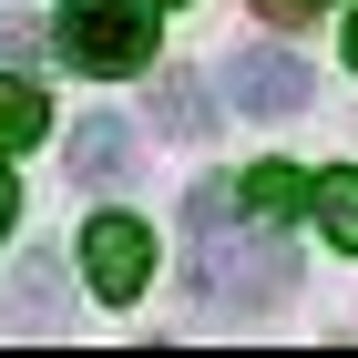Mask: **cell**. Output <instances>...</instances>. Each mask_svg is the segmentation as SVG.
<instances>
[{
	"mask_svg": "<svg viewBox=\"0 0 358 358\" xmlns=\"http://www.w3.org/2000/svg\"><path fill=\"white\" fill-rule=\"evenodd\" d=\"M287 287H297V266L276 246V225H256L236 205V174L194 185L185 194V297H194V317H266Z\"/></svg>",
	"mask_w": 358,
	"mask_h": 358,
	"instance_id": "6da1fadb",
	"label": "cell"
},
{
	"mask_svg": "<svg viewBox=\"0 0 358 358\" xmlns=\"http://www.w3.org/2000/svg\"><path fill=\"white\" fill-rule=\"evenodd\" d=\"M62 62L72 72H143L154 62V0H62Z\"/></svg>",
	"mask_w": 358,
	"mask_h": 358,
	"instance_id": "7a4b0ae2",
	"label": "cell"
},
{
	"mask_svg": "<svg viewBox=\"0 0 358 358\" xmlns=\"http://www.w3.org/2000/svg\"><path fill=\"white\" fill-rule=\"evenodd\" d=\"M225 92H236V113H256V123H287V113L317 103V72H307L287 41H256V52L225 62Z\"/></svg>",
	"mask_w": 358,
	"mask_h": 358,
	"instance_id": "3957f363",
	"label": "cell"
},
{
	"mask_svg": "<svg viewBox=\"0 0 358 358\" xmlns=\"http://www.w3.org/2000/svg\"><path fill=\"white\" fill-rule=\"evenodd\" d=\"M83 276H92V297L103 307H134L143 297V276H154V236H143V215H92L83 225Z\"/></svg>",
	"mask_w": 358,
	"mask_h": 358,
	"instance_id": "277c9868",
	"label": "cell"
},
{
	"mask_svg": "<svg viewBox=\"0 0 358 358\" xmlns=\"http://www.w3.org/2000/svg\"><path fill=\"white\" fill-rule=\"evenodd\" d=\"M134 154H143V134H134V123L92 113L83 134H72V185H123V174H134Z\"/></svg>",
	"mask_w": 358,
	"mask_h": 358,
	"instance_id": "5b68a950",
	"label": "cell"
},
{
	"mask_svg": "<svg viewBox=\"0 0 358 358\" xmlns=\"http://www.w3.org/2000/svg\"><path fill=\"white\" fill-rule=\"evenodd\" d=\"M236 205H246L256 225H287L297 205H317V174H297V164H246V174H236Z\"/></svg>",
	"mask_w": 358,
	"mask_h": 358,
	"instance_id": "8992f818",
	"label": "cell"
},
{
	"mask_svg": "<svg viewBox=\"0 0 358 358\" xmlns=\"http://www.w3.org/2000/svg\"><path fill=\"white\" fill-rule=\"evenodd\" d=\"M10 328H62V317H72V297H62V266L52 256H31V266H10Z\"/></svg>",
	"mask_w": 358,
	"mask_h": 358,
	"instance_id": "52a82bcc",
	"label": "cell"
},
{
	"mask_svg": "<svg viewBox=\"0 0 358 358\" xmlns=\"http://www.w3.org/2000/svg\"><path fill=\"white\" fill-rule=\"evenodd\" d=\"M215 113H225V103L194 83V72H164V83H154V123H164L174 143H205V134H215Z\"/></svg>",
	"mask_w": 358,
	"mask_h": 358,
	"instance_id": "ba28073f",
	"label": "cell"
},
{
	"mask_svg": "<svg viewBox=\"0 0 358 358\" xmlns=\"http://www.w3.org/2000/svg\"><path fill=\"white\" fill-rule=\"evenodd\" d=\"M52 134V103H41V83H21V62L0 72V154H21V143Z\"/></svg>",
	"mask_w": 358,
	"mask_h": 358,
	"instance_id": "9c48e42d",
	"label": "cell"
},
{
	"mask_svg": "<svg viewBox=\"0 0 358 358\" xmlns=\"http://www.w3.org/2000/svg\"><path fill=\"white\" fill-rule=\"evenodd\" d=\"M317 225H328V246L358 256V164H328V174H317Z\"/></svg>",
	"mask_w": 358,
	"mask_h": 358,
	"instance_id": "30bf717a",
	"label": "cell"
},
{
	"mask_svg": "<svg viewBox=\"0 0 358 358\" xmlns=\"http://www.w3.org/2000/svg\"><path fill=\"white\" fill-rule=\"evenodd\" d=\"M31 52H41V31H31L21 10H0V62H31Z\"/></svg>",
	"mask_w": 358,
	"mask_h": 358,
	"instance_id": "8fae6325",
	"label": "cell"
},
{
	"mask_svg": "<svg viewBox=\"0 0 358 358\" xmlns=\"http://www.w3.org/2000/svg\"><path fill=\"white\" fill-rule=\"evenodd\" d=\"M10 215H21V185H10V164H0V236H10Z\"/></svg>",
	"mask_w": 358,
	"mask_h": 358,
	"instance_id": "7c38bea8",
	"label": "cell"
},
{
	"mask_svg": "<svg viewBox=\"0 0 358 358\" xmlns=\"http://www.w3.org/2000/svg\"><path fill=\"white\" fill-rule=\"evenodd\" d=\"M348 72H358V10H348Z\"/></svg>",
	"mask_w": 358,
	"mask_h": 358,
	"instance_id": "4fadbf2b",
	"label": "cell"
}]
</instances>
